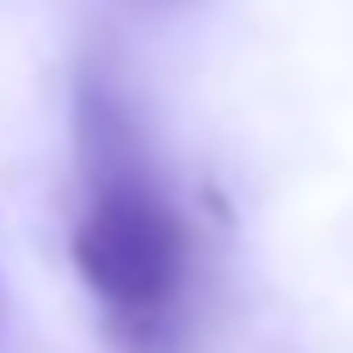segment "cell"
Here are the masks:
<instances>
[{
  "mask_svg": "<svg viewBox=\"0 0 353 353\" xmlns=\"http://www.w3.org/2000/svg\"><path fill=\"white\" fill-rule=\"evenodd\" d=\"M68 254L118 353H186L199 310V230L130 99L99 68H87L74 93Z\"/></svg>",
  "mask_w": 353,
  "mask_h": 353,
  "instance_id": "cell-1",
  "label": "cell"
},
{
  "mask_svg": "<svg viewBox=\"0 0 353 353\" xmlns=\"http://www.w3.org/2000/svg\"><path fill=\"white\" fill-rule=\"evenodd\" d=\"M0 335H6V285H0Z\"/></svg>",
  "mask_w": 353,
  "mask_h": 353,
  "instance_id": "cell-2",
  "label": "cell"
}]
</instances>
